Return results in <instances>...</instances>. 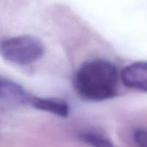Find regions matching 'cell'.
I'll use <instances>...</instances> for the list:
<instances>
[{
  "label": "cell",
  "mask_w": 147,
  "mask_h": 147,
  "mask_svg": "<svg viewBox=\"0 0 147 147\" xmlns=\"http://www.w3.org/2000/svg\"><path fill=\"white\" fill-rule=\"evenodd\" d=\"M32 97L20 84L8 79L0 78V101L12 105H26Z\"/></svg>",
  "instance_id": "cell-4"
},
{
  "label": "cell",
  "mask_w": 147,
  "mask_h": 147,
  "mask_svg": "<svg viewBox=\"0 0 147 147\" xmlns=\"http://www.w3.org/2000/svg\"><path fill=\"white\" fill-rule=\"evenodd\" d=\"M79 139L92 147H114L107 138L94 133H83L80 134Z\"/></svg>",
  "instance_id": "cell-6"
},
{
  "label": "cell",
  "mask_w": 147,
  "mask_h": 147,
  "mask_svg": "<svg viewBox=\"0 0 147 147\" xmlns=\"http://www.w3.org/2000/svg\"><path fill=\"white\" fill-rule=\"evenodd\" d=\"M118 79L117 68L111 62L91 59L78 68L74 78V87L85 100L103 101L116 94Z\"/></svg>",
  "instance_id": "cell-1"
},
{
  "label": "cell",
  "mask_w": 147,
  "mask_h": 147,
  "mask_svg": "<svg viewBox=\"0 0 147 147\" xmlns=\"http://www.w3.org/2000/svg\"><path fill=\"white\" fill-rule=\"evenodd\" d=\"M121 78L125 86L147 92V62L138 61L126 66Z\"/></svg>",
  "instance_id": "cell-3"
},
{
  "label": "cell",
  "mask_w": 147,
  "mask_h": 147,
  "mask_svg": "<svg viewBox=\"0 0 147 147\" xmlns=\"http://www.w3.org/2000/svg\"><path fill=\"white\" fill-rule=\"evenodd\" d=\"M43 43L31 35H19L0 40V55L10 63L27 65L39 60L44 54Z\"/></svg>",
  "instance_id": "cell-2"
},
{
  "label": "cell",
  "mask_w": 147,
  "mask_h": 147,
  "mask_svg": "<svg viewBox=\"0 0 147 147\" xmlns=\"http://www.w3.org/2000/svg\"><path fill=\"white\" fill-rule=\"evenodd\" d=\"M134 141L138 147H147L146 129H136L134 132Z\"/></svg>",
  "instance_id": "cell-7"
},
{
  "label": "cell",
  "mask_w": 147,
  "mask_h": 147,
  "mask_svg": "<svg viewBox=\"0 0 147 147\" xmlns=\"http://www.w3.org/2000/svg\"><path fill=\"white\" fill-rule=\"evenodd\" d=\"M31 105L40 111L51 113L59 117H67L70 113V107L66 102L59 99L32 97Z\"/></svg>",
  "instance_id": "cell-5"
}]
</instances>
